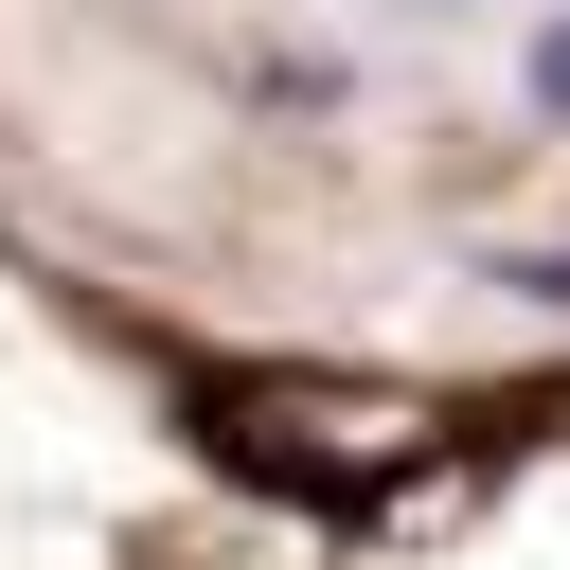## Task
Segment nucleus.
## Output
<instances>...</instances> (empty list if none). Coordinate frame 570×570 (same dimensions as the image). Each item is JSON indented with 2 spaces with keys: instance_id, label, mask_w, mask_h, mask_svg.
<instances>
[{
  "instance_id": "nucleus-1",
  "label": "nucleus",
  "mask_w": 570,
  "mask_h": 570,
  "mask_svg": "<svg viewBox=\"0 0 570 570\" xmlns=\"http://www.w3.org/2000/svg\"><path fill=\"white\" fill-rule=\"evenodd\" d=\"M499 285H517V303H552V321H570V249H499Z\"/></svg>"
},
{
  "instance_id": "nucleus-2",
  "label": "nucleus",
  "mask_w": 570,
  "mask_h": 570,
  "mask_svg": "<svg viewBox=\"0 0 570 570\" xmlns=\"http://www.w3.org/2000/svg\"><path fill=\"white\" fill-rule=\"evenodd\" d=\"M534 107H552V125H570V18H552V36H534Z\"/></svg>"
}]
</instances>
